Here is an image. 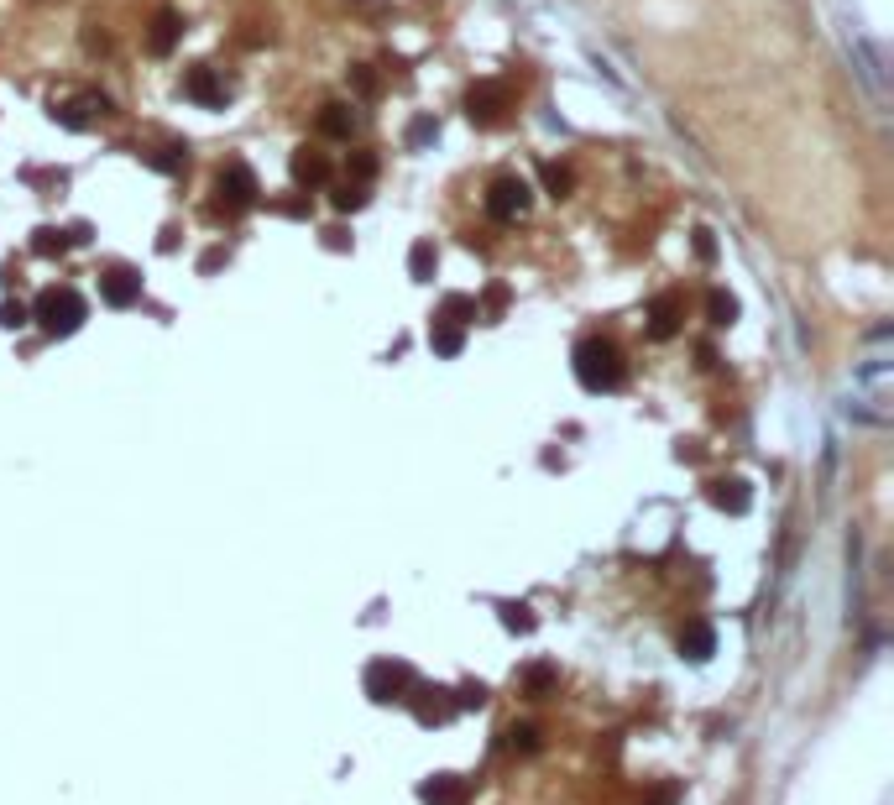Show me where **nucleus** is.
I'll list each match as a JSON object with an SVG mask.
<instances>
[{
	"instance_id": "obj_1",
	"label": "nucleus",
	"mask_w": 894,
	"mask_h": 805,
	"mask_svg": "<svg viewBox=\"0 0 894 805\" xmlns=\"http://www.w3.org/2000/svg\"><path fill=\"white\" fill-rule=\"evenodd\" d=\"M576 377H581L586 393H612V387H623L628 366H623V356H617L612 340L591 335V340L576 345Z\"/></svg>"
},
{
	"instance_id": "obj_2",
	"label": "nucleus",
	"mask_w": 894,
	"mask_h": 805,
	"mask_svg": "<svg viewBox=\"0 0 894 805\" xmlns=\"http://www.w3.org/2000/svg\"><path fill=\"white\" fill-rule=\"evenodd\" d=\"M884 345H889V330H874V356L858 361V408L874 424L889 419V361H884Z\"/></svg>"
},
{
	"instance_id": "obj_3",
	"label": "nucleus",
	"mask_w": 894,
	"mask_h": 805,
	"mask_svg": "<svg viewBox=\"0 0 894 805\" xmlns=\"http://www.w3.org/2000/svg\"><path fill=\"white\" fill-rule=\"evenodd\" d=\"M27 314H32L48 335H74V330L84 325V298H79L74 288H48Z\"/></svg>"
},
{
	"instance_id": "obj_4",
	"label": "nucleus",
	"mask_w": 894,
	"mask_h": 805,
	"mask_svg": "<svg viewBox=\"0 0 894 805\" xmlns=\"http://www.w3.org/2000/svg\"><path fill=\"white\" fill-rule=\"evenodd\" d=\"M408 690H414V670H408L403 659H377L366 664V696L372 701H408Z\"/></svg>"
},
{
	"instance_id": "obj_5",
	"label": "nucleus",
	"mask_w": 894,
	"mask_h": 805,
	"mask_svg": "<svg viewBox=\"0 0 894 805\" xmlns=\"http://www.w3.org/2000/svg\"><path fill=\"white\" fill-rule=\"evenodd\" d=\"M487 210H492L497 220L523 215V210H529V183H523V178H502L497 189H492V199H487Z\"/></svg>"
},
{
	"instance_id": "obj_6",
	"label": "nucleus",
	"mask_w": 894,
	"mask_h": 805,
	"mask_svg": "<svg viewBox=\"0 0 894 805\" xmlns=\"http://www.w3.org/2000/svg\"><path fill=\"white\" fill-rule=\"evenodd\" d=\"M100 293H105V304L126 309V304H136V293H142V278L126 272V267H116V272H105V278H100Z\"/></svg>"
},
{
	"instance_id": "obj_7",
	"label": "nucleus",
	"mask_w": 894,
	"mask_h": 805,
	"mask_svg": "<svg viewBox=\"0 0 894 805\" xmlns=\"http://www.w3.org/2000/svg\"><path fill=\"white\" fill-rule=\"evenodd\" d=\"M419 795H424V805H466V785H461L455 774H434V779H424Z\"/></svg>"
},
{
	"instance_id": "obj_8",
	"label": "nucleus",
	"mask_w": 894,
	"mask_h": 805,
	"mask_svg": "<svg viewBox=\"0 0 894 805\" xmlns=\"http://www.w3.org/2000/svg\"><path fill=\"white\" fill-rule=\"evenodd\" d=\"M712 649H717V633H712V623H685L680 628V654L685 659H712Z\"/></svg>"
},
{
	"instance_id": "obj_9",
	"label": "nucleus",
	"mask_w": 894,
	"mask_h": 805,
	"mask_svg": "<svg viewBox=\"0 0 894 805\" xmlns=\"http://www.w3.org/2000/svg\"><path fill=\"white\" fill-rule=\"evenodd\" d=\"M429 345L440 356H455V351H461V325H455L450 314H440V319H434V330H429Z\"/></svg>"
},
{
	"instance_id": "obj_10",
	"label": "nucleus",
	"mask_w": 894,
	"mask_h": 805,
	"mask_svg": "<svg viewBox=\"0 0 894 805\" xmlns=\"http://www.w3.org/2000/svg\"><path fill=\"white\" fill-rule=\"evenodd\" d=\"M712 502H717V508H727V513H748V487H743V481H717Z\"/></svg>"
},
{
	"instance_id": "obj_11",
	"label": "nucleus",
	"mask_w": 894,
	"mask_h": 805,
	"mask_svg": "<svg viewBox=\"0 0 894 805\" xmlns=\"http://www.w3.org/2000/svg\"><path fill=\"white\" fill-rule=\"evenodd\" d=\"M523 690H529L534 701H544L549 690H555V664H534V670L523 675Z\"/></svg>"
},
{
	"instance_id": "obj_12",
	"label": "nucleus",
	"mask_w": 894,
	"mask_h": 805,
	"mask_svg": "<svg viewBox=\"0 0 894 805\" xmlns=\"http://www.w3.org/2000/svg\"><path fill=\"white\" fill-rule=\"evenodd\" d=\"M675 330H680V304H675V298H659V304H654V335L664 340Z\"/></svg>"
},
{
	"instance_id": "obj_13",
	"label": "nucleus",
	"mask_w": 894,
	"mask_h": 805,
	"mask_svg": "<svg viewBox=\"0 0 894 805\" xmlns=\"http://www.w3.org/2000/svg\"><path fill=\"white\" fill-rule=\"evenodd\" d=\"M502 623H508L513 633H534V612L523 602H502Z\"/></svg>"
},
{
	"instance_id": "obj_14",
	"label": "nucleus",
	"mask_w": 894,
	"mask_h": 805,
	"mask_svg": "<svg viewBox=\"0 0 894 805\" xmlns=\"http://www.w3.org/2000/svg\"><path fill=\"white\" fill-rule=\"evenodd\" d=\"M189 95L204 100V105H220V100H225V89H215L210 74H189Z\"/></svg>"
},
{
	"instance_id": "obj_15",
	"label": "nucleus",
	"mask_w": 894,
	"mask_h": 805,
	"mask_svg": "<svg viewBox=\"0 0 894 805\" xmlns=\"http://www.w3.org/2000/svg\"><path fill=\"white\" fill-rule=\"evenodd\" d=\"M539 738H544L539 727H508V743H513V748H523V753H534V748H539Z\"/></svg>"
},
{
	"instance_id": "obj_16",
	"label": "nucleus",
	"mask_w": 894,
	"mask_h": 805,
	"mask_svg": "<svg viewBox=\"0 0 894 805\" xmlns=\"http://www.w3.org/2000/svg\"><path fill=\"white\" fill-rule=\"evenodd\" d=\"M732 314H738V304L727 293H712V325H732Z\"/></svg>"
},
{
	"instance_id": "obj_17",
	"label": "nucleus",
	"mask_w": 894,
	"mask_h": 805,
	"mask_svg": "<svg viewBox=\"0 0 894 805\" xmlns=\"http://www.w3.org/2000/svg\"><path fill=\"white\" fill-rule=\"evenodd\" d=\"M481 701H487V685H461V690H455V711H461V706H481Z\"/></svg>"
},
{
	"instance_id": "obj_18",
	"label": "nucleus",
	"mask_w": 894,
	"mask_h": 805,
	"mask_svg": "<svg viewBox=\"0 0 894 805\" xmlns=\"http://www.w3.org/2000/svg\"><path fill=\"white\" fill-rule=\"evenodd\" d=\"M27 319H32L27 304H6V309H0V325H11V330H16V325H27Z\"/></svg>"
},
{
	"instance_id": "obj_19",
	"label": "nucleus",
	"mask_w": 894,
	"mask_h": 805,
	"mask_svg": "<svg viewBox=\"0 0 894 805\" xmlns=\"http://www.w3.org/2000/svg\"><path fill=\"white\" fill-rule=\"evenodd\" d=\"M429 262H434V251H429V246H414V278H429Z\"/></svg>"
}]
</instances>
